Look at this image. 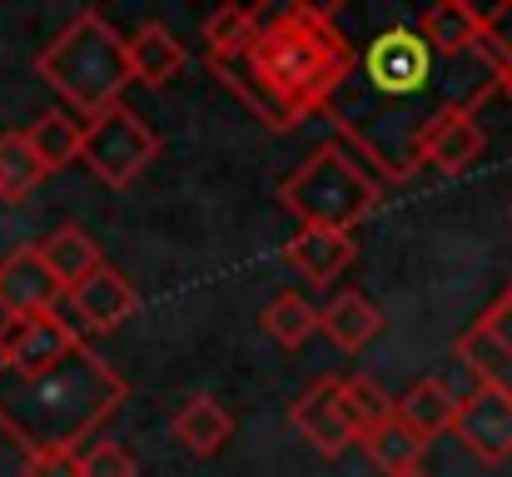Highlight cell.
Listing matches in <instances>:
<instances>
[{
    "label": "cell",
    "instance_id": "cell-10",
    "mask_svg": "<svg viewBox=\"0 0 512 477\" xmlns=\"http://www.w3.org/2000/svg\"><path fill=\"white\" fill-rule=\"evenodd\" d=\"M458 358L478 373V383L512 398V289H503L483 318L458 338Z\"/></svg>",
    "mask_w": 512,
    "mask_h": 477
},
{
    "label": "cell",
    "instance_id": "cell-17",
    "mask_svg": "<svg viewBox=\"0 0 512 477\" xmlns=\"http://www.w3.org/2000/svg\"><path fill=\"white\" fill-rule=\"evenodd\" d=\"M229 438H234V413H229L219 398H209V393L189 398V403L174 413V443H179L189 458H214L219 448H229Z\"/></svg>",
    "mask_w": 512,
    "mask_h": 477
},
{
    "label": "cell",
    "instance_id": "cell-1",
    "mask_svg": "<svg viewBox=\"0 0 512 477\" xmlns=\"http://www.w3.org/2000/svg\"><path fill=\"white\" fill-rule=\"evenodd\" d=\"M353 70V40L343 35L334 5H284L274 15H259V35L249 55L234 65H219L214 75L269 125L294 130L309 115H324L334 90Z\"/></svg>",
    "mask_w": 512,
    "mask_h": 477
},
{
    "label": "cell",
    "instance_id": "cell-23",
    "mask_svg": "<svg viewBox=\"0 0 512 477\" xmlns=\"http://www.w3.org/2000/svg\"><path fill=\"white\" fill-rule=\"evenodd\" d=\"M25 140H30L35 159L45 164V174H55V169H65V164H75V159H80L85 120H80V115H70V110H45V115L25 130Z\"/></svg>",
    "mask_w": 512,
    "mask_h": 477
},
{
    "label": "cell",
    "instance_id": "cell-15",
    "mask_svg": "<svg viewBox=\"0 0 512 477\" xmlns=\"http://www.w3.org/2000/svg\"><path fill=\"white\" fill-rule=\"evenodd\" d=\"M413 30L423 35V45H428L438 60H463V55H478L483 10H473L468 0H438Z\"/></svg>",
    "mask_w": 512,
    "mask_h": 477
},
{
    "label": "cell",
    "instance_id": "cell-12",
    "mask_svg": "<svg viewBox=\"0 0 512 477\" xmlns=\"http://www.w3.org/2000/svg\"><path fill=\"white\" fill-rule=\"evenodd\" d=\"M60 284L50 279V269L40 264L35 244L15 249L0 259V309L5 318H35V314H50L60 304Z\"/></svg>",
    "mask_w": 512,
    "mask_h": 477
},
{
    "label": "cell",
    "instance_id": "cell-16",
    "mask_svg": "<svg viewBox=\"0 0 512 477\" xmlns=\"http://www.w3.org/2000/svg\"><path fill=\"white\" fill-rule=\"evenodd\" d=\"M35 254H40V264L50 269V279L60 284V294H70L80 279H90L105 259H100V244L80 229V224H60L55 234H45L40 244H35Z\"/></svg>",
    "mask_w": 512,
    "mask_h": 477
},
{
    "label": "cell",
    "instance_id": "cell-8",
    "mask_svg": "<svg viewBox=\"0 0 512 477\" xmlns=\"http://www.w3.org/2000/svg\"><path fill=\"white\" fill-rule=\"evenodd\" d=\"M85 338L75 333V323L50 309V314L35 318H5L0 323V363L15 368V373H45L55 368L65 353H75Z\"/></svg>",
    "mask_w": 512,
    "mask_h": 477
},
{
    "label": "cell",
    "instance_id": "cell-18",
    "mask_svg": "<svg viewBox=\"0 0 512 477\" xmlns=\"http://www.w3.org/2000/svg\"><path fill=\"white\" fill-rule=\"evenodd\" d=\"M393 413L423 438H443L453 433V418H458V393L443 383V378H418L413 388H403V398H393Z\"/></svg>",
    "mask_w": 512,
    "mask_h": 477
},
{
    "label": "cell",
    "instance_id": "cell-13",
    "mask_svg": "<svg viewBox=\"0 0 512 477\" xmlns=\"http://www.w3.org/2000/svg\"><path fill=\"white\" fill-rule=\"evenodd\" d=\"M65 299H70V314L80 318L90 333H115L125 318L135 314V304H140L135 284L120 269H110V264H100L90 279H80Z\"/></svg>",
    "mask_w": 512,
    "mask_h": 477
},
{
    "label": "cell",
    "instance_id": "cell-25",
    "mask_svg": "<svg viewBox=\"0 0 512 477\" xmlns=\"http://www.w3.org/2000/svg\"><path fill=\"white\" fill-rule=\"evenodd\" d=\"M339 408H343V423H348L353 443H363V433H368V428H378V423L393 413L388 393H383L373 378H363V373L339 378Z\"/></svg>",
    "mask_w": 512,
    "mask_h": 477
},
{
    "label": "cell",
    "instance_id": "cell-27",
    "mask_svg": "<svg viewBox=\"0 0 512 477\" xmlns=\"http://www.w3.org/2000/svg\"><path fill=\"white\" fill-rule=\"evenodd\" d=\"M478 55H483V65H488L498 80H512V0L493 5V10L483 15Z\"/></svg>",
    "mask_w": 512,
    "mask_h": 477
},
{
    "label": "cell",
    "instance_id": "cell-9",
    "mask_svg": "<svg viewBox=\"0 0 512 477\" xmlns=\"http://www.w3.org/2000/svg\"><path fill=\"white\" fill-rule=\"evenodd\" d=\"M453 438L478 458V463H508L512 458V398L478 383L468 398H458V418H453Z\"/></svg>",
    "mask_w": 512,
    "mask_h": 477
},
{
    "label": "cell",
    "instance_id": "cell-2",
    "mask_svg": "<svg viewBox=\"0 0 512 477\" xmlns=\"http://www.w3.org/2000/svg\"><path fill=\"white\" fill-rule=\"evenodd\" d=\"M438 65L448 60H438L413 25H388L363 55L353 50V70L324 115L348 135V150L363 164L388 179H408L418 169L413 145L433 120L423 110V95L438 85Z\"/></svg>",
    "mask_w": 512,
    "mask_h": 477
},
{
    "label": "cell",
    "instance_id": "cell-20",
    "mask_svg": "<svg viewBox=\"0 0 512 477\" xmlns=\"http://www.w3.org/2000/svg\"><path fill=\"white\" fill-rule=\"evenodd\" d=\"M125 50H130V80H140L150 90L170 85L179 75V65H184V45L165 25H140L135 40H125Z\"/></svg>",
    "mask_w": 512,
    "mask_h": 477
},
{
    "label": "cell",
    "instance_id": "cell-11",
    "mask_svg": "<svg viewBox=\"0 0 512 477\" xmlns=\"http://www.w3.org/2000/svg\"><path fill=\"white\" fill-rule=\"evenodd\" d=\"M289 423H294V433H299L314 453H324V458H343V453L353 448V433H348L343 408H339V378H334V373H329V378H314V383L294 398Z\"/></svg>",
    "mask_w": 512,
    "mask_h": 477
},
{
    "label": "cell",
    "instance_id": "cell-26",
    "mask_svg": "<svg viewBox=\"0 0 512 477\" xmlns=\"http://www.w3.org/2000/svg\"><path fill=\"white\" fill-rule=\"evenodd\" d=\"M40 179H45V164L35 159L25 130H5V135H0V199L15 204V199H25Z\"/></svg>",
    "mask_w": 512,
    "mask_h": 477
},
{
    "label": "cell",
    "instance_id": "cell-30",
    "mask_svg": "<svg viewBox=\"0 0 512 477\" xmlns=\"http://www.w3.org/2000/svg\"><path fill=\"white\" fill-rule=\"evenodd\" d=\"M398 477H428V473H423V468H413V473H398Z\"/></svg>",
    "mask_w": 512,
    "mask_h": 477
},
{
    "label": "cell",
    "instance_id": "cell-4",
    "mask_svg": "<svg viewBox=\"0 0 512 477\" xmlns=\"http://www.w3.org/2000/svg\"><path fill=\"white\" fill-rule=\"evenodd\" d=\"M35 75L70 105V115L95 120L110 105H120V95L130 85V50L100 10H80L35 55Z\"/></svg>",
    "mask_w": 512,
    "mask_h": 477
},
{
    "label": "cell",
    "instance_id": "cell-7",
    "mask_svg": "<svg viewBox=\"0 0 512 477\" xmlns=\"http://www.w3.org/2000/svg\"><path fill=\"white\" fill-rule=\"evenodd\" d=\"M488 100V95H483ZM483 100H468V105H448L443 115H433L413 145V164L418 169H438V174H468L483 150H488V130L478 120V105Z\"/></svg>",
    "mask_w": 512,
    "mask_h": 477
},
{
    "label": "cell",
    "instance_id": "cell-31",
    "mask_svg": "<svg viewBox=\"0 0 512 477\" xmlns=\"http://www.w3.org/2000/svg\"><path fill=\"white\" fill-rule=\"evenodd\" d=\"M503 90H508V100H512V80H503Z\"/></svg>",
    "mask_w": 512,
    "mask_h": 477
},
{
    "label": "cell",
    "instance_id": "cell-22",
    "mask_svg": "<svg viewBox=\"0 0 512 477\" xmlns=\"http://www.w3.org/2000/svg\"><path fill=\"white\" fill-rule=\"evenodd\" d=\"M254 35H259V10H249V5H224V10H214V15L204 20V55H209V70L234 65L239 55H249Z\"/></svg>",
    "mask_w": 512,
    "mask_h": 477
},
{
    "label": "cell",
    "instance_id": "cell-19",
    "mask_svg": "<svg viewBox=\"0 0 512 477\" xmlns=\"http://www.w3.org/2000/svg\"><path fill=\"white\" fill-rule=\"evenodd\" d=\"M319 333L343 348V353H363L378 333H383V314L373 309V299H363V294H334L324 309H319Z\"/></svg>",
    "mask_w": 512,
    "mask_h": 477
},
{
    "label": "cell",
    "instance_id": "cell-24",
    "mask_svg": "<svg viewBox=\"0 0 512 477\" xmlns=\"http://www.w3.org/2000/svg\"><path fill=\"white\" fill-rule=\"evenodd\" d=\"M259 328H264L279 348H304V343L319 333V309H314L304 294H279V299L264 304Z\"/></svg>",
    "mask_w": 512,
    "mask_h": 477
},
{
    "label": "cell",
    "instance_id": "cell-28",
    "mask_svg": "<svg viewBox=\"0 0 512 477\" xmlns=\"http://www.w3.org/2000/svg\"><path fill=\"white\" fill-rule=\"evenodd\" d=\"M80 477H140V468H135L130 448L100 438V443H90V448L80 453Z\"/></svg>",
    "mask_w": 512,
    "mask_h": 477
},
{
    "label": "cell",
    "instance_id": "cell-5",
    "mask_svg": "<svg viewBox=\"0 0 512 477\" xmlns=\"http://www.w3.org/2000/svg\"><path fill=\"white\" fill-rule=\"evenodd\" d=\"M383 199V179L353 155L348 145L329 140L279 184V204L299 219V229H339L353 234Z\"/></svg>",
    "mask_w": 512,
    "mask_h": 477
},
{
    "label": "cell",
    "instance_id": "cell-14",
    "mask_svg": "<svg viewBox=\"0 0 512 477\" xmlns=\"http://www.w3.org/2000/svg\"><path fill=\"white\" fill-rule=\"evenodd\" d=\"M284 259L319 289L339 284L348 274V264L358 259V244L353 234H339V229H299L289 244H284Z\"/></svg>",
    "mask_w": 512,
    "mask_h": 477
},
{
    "label": "cell",
    "instance_id": "cell-6",
    "mask_svg": "<svg viewBox=\"0 0 512 477\" xmlns=\"http://www.w3.org/2000/svg\"><path fill=\"white\" fill-rule=\"evenodd\" d=\"M80 159L90 164V174L110 189H130L155 159H160V135L130 110V105H110L105 115L85 120V140Z\"/></svg>",
    "mask_w": 512,
    "mask_h": 477
},
{
    "label": "cell",
    "instance_id": "cell-21",
    "mask_svg": "<svg viewBox=\"0 0 512 477\" xmlns=\"http://www.w3.org/2000/svg\"><path fill=\"white\" fill-rule=\"evenodd\" d=\"M358 448L373 458V468H378V473H388V477L413 473V468L423 463V453H428V443H423V438H418V433L398 418V413H388L378 428H368Z\"/></svg>",
    "mask_w": 512,
    "mask_h": 477
},
{
    "label": "cell",
    "instance_id": "cell-32",
    "mask_svg": "<svg viewBox=\"0 0 512 477\" xmlns=\"http://www.w3.org/2000/svg\"><path fill=\"white\" fill-rule=\"evenodd\" d=\"M508 289H512V284H508Z\"/></svg>",
    "mask_w": 512,
    "mask_h": 477
},
{
    "label": "cell",
    "instance_id": "cell-3",
    "mask_svg": "<svg viewBox=\"0 0 512 477\" xmlns=\"http://www.w3.org/2000/svg\"><path fill=\"white\" fill-rule=\"evenodd\" d=\"M125 398V373L90 343L45 373H15L0 363V433L25 453H80Z\"/></svg>",
    "mask_w": 512,
    "mask_h": 477
},
{
    "label": "cell",
    "instance_id": "cell-29",
    "mask_svg": "<svg viewBox=\"0 0 512 477\" xmlns=\"http://www.w3.org/2000/svg\"><path fill=\"white\" fill-rule=\"evenodd\" d=\"M20 477H80V453H25Z\"/></svg>",
    "mask_w": 512,
    "mask_h": 477
}]
</instances>
